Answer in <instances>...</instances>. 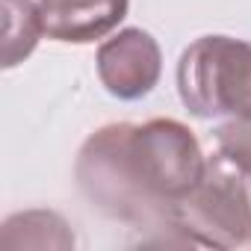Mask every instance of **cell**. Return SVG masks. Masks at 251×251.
I'll use <instances>...</instances> for the list:
<instances>
[{
	"instance_id": "8",
	"label": "cell",
	"mask_w": 251,
	"mask_h": 251,
	"mask_svg": "<svg viewBox=\"0 0 251 251\" xmlns=\"http://www.w3.org/2000/svg\"><path fill=\"white\" fill-rule=\"evenodd\" d=\"M216 148L251 177V118H227L213 130Z\"/></svg>"
},
{
	"instance_id": "6",
	"label": "cell",
	"mask_w": 251,
	"mask_h": 251,
	"mask_svg": "<svg viewBox=\"0 0 251 251\" xmlns=\"http://www.w3.org/2000/svg\"><path fill=\"white\" fill-rule=\"evenodd\" d=\"M3 248H74V233L68 222L53 210H24L3 222L0 230Z\"/></svg>"
},
{
	"instance_id": "7",
	"label": "cell",
	"mask_w": 251,
	"mask_h": 251,
	"mask_svg": "<svg viewBox=\"0 0 251 251\" xmlns=\"http://www.w3.org/2000/svg\"><path fill=\"white\" fill-rule=\"evenodd\" d=\"M42 36L39 0H3V68L24 62Z\"/></svg>"
},
{
	"instance_id": "1",
	"label": "cell",
	"mask_w": 251,
	"mask_h": 251,
	"mask_svg": "<svg viewBox=\"0 0 251 251\" xmlns=\"http://www.w3.org/2000/svg\"><path fill=\"white\" fill-rule=\"evenodd\" d=\"M207 157L183 121L106 124L95 130L74 163L83 198L106 219L172 230L175 204L195 189Z\"/></svg>"
},
{
	"instance_id": "4",
	"label": "cell",
	"mask_w": 251,
	"mask_h": 251,
	"mask_svg": "<svg viewBox=\"0 0 251 251\" xmlns=\"http://www.w3.org/2000/svg\"><path fill=\"white\" fill-rule=\"evenodd\" d=\"M95 62L100 86L118 100H139L151 95L163 74L160 45L142 27H127L103 39Z\"/></svg>"
},
{
	"instance_id": "2",
	"label": "cell",
	"mask_w": 251,
	"mask_h": 251,
	"mask_svg": "<svg viewBox=\"0 0 251 251\" xmlns=\"http://www.w3.org/2000/svg\"><path fill=\"white\" fill-rule=\"evenodd\" d=\"M172 233L189 245L236 248L251 242V177L222 151L207 157L204 175L172 210Z\"/></svg>"
},
{
	"instance_id": "3",
	"label": "cell",
	"mask_w": 251,
	"mask_h": 251,
	"mask_svg": "<svg viewBox=\"0 0 251 251\" xmlns=\"http://www.w3.org/2000/svg\"><path fill=\"white\" fill-rule=\"evenodd\" d=\"M177 92L195 118H251V42L195 39L180 53Z\"/></svg>"
},
{
	"instance_id": "5",
	"label": "cell",
	"mask_w": 251,
	"mask_h": 251,
	"mask_svg": "<svg viewBox=\"0 0 251 251\" xmlns=\"http://www.w3.org/2000/svg\"><path fill=\"white\" fill-rule=\"evenodd\" d=\"M130 0H39L42 30L53 42L92 45L127 18Z\"/></svg>"
}]
</instances>
